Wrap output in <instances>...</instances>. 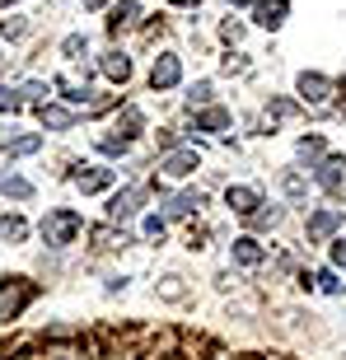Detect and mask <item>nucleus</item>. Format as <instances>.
<instances>
[{
    "label": "nucleus",
    "instance_id": "nucleus-1",
    "mask_svg": "<svg viewBox=\"0 0 346 360\" xmlns=\"http://www.w3.org/2000/svg\"><path fill=\"white\" fill-rule=\"evenodd\" d=\"M33 300V285H28L24 276H10L5 285H0V323H10L24 314V304Z\"/></svg>",
    "mask_w": 346,
    "mask_h": 360
},
{
    "label": "nucleus",
    "instance_id": "nucleus-2",
    "mask_svg": "<svg viewBox=\"0 0 346 360\" xmlns=\"http://www.w3.org/2000/svg\"><path fill=\"white\" fill-rule=\"evenodd\" d=\"M75 234H80V215L75 211H52L47 220H42V239L52 243V248H66Z\"/></svg>",
    "mask_w": 346,
    "mask_h": 360
},
{
    "label": "nucleus",
    "instance_id": "nucleus-3",
    "mask_svg": "<svg viewBox=\"0 0 346 360\" xmlns=\"http://www.w3.org/2000/svg\"><path fill=\"white\" fill-rule=\"evenodd\" d=\"M141 201H146V192H141V187L117 192V197H113V206H108V220H132V215L141 211Z\"/></svg>",
    "mask_w": 346,
    "mask_h": 360
},
{
    "label": "nucleus",
    "instance_id": "nucleus-4",
    "mask_svg": "<svg viewBox=\"0 0 346 360\" xmlns=\"http://www.w3.org/2000/svg\"><path fill=\"white\" fill-rule=\"evenodd\" d=\"M314 178H319V183L328 187L333 197H342V192H346V160H342V155H333V160L323 164V169H319Z\"/></svg>",
    "mask_w": 346,
    "mask_h": 360
},
{
    "label": "nucleus",
    "instance_id": "nucleus-5",
    "mask_svg": "<svg viewBox=\"0 0 346 360\" xmlns=\"http://www.w3.org/2000/svg\"><path fill=\"white\" fill-rule=\"evenodd\" d=\"M178 75H183L178 56H160V61H155V70H150V84H155V89H173V84H178Z\"/></svg>",
    "mask_w": 346,
    "mask_h": 360
},
{
    "label": "nucleus",
    "instance_id": "nucleus-6",
    "mask_svg": "<svg viewBox=\"0 0 346 360\" xmlns=\"http://www.w3.org/2000/svg\"><path fill=\"white\" fill-rule=\"evenodd\" d=\"M160 169L169 178H187L192 169H197V155H192V150H173V155H164V160H160Z\"/></svg>",
    "mask_w": 346,
    "mask_h": 360
},
{
    "label": "nucleus",
    "instance_id": "nucleus-7",
    "mask_svg": "<svg viewBox=\"0 0 346 360\" xmlns=\"http://www.w3.org/2000/svg\"><path fill=\"white\" fill-rule=\"evenodd\" d=\"M337 225H342V211H337V206H328V211H319V215H309V239H328Z\"/></svg>",
    "mask_w": 346,
    "mask_h": 360
},
{
    "label": "nucleus",
    "instance_id": "nucleus-8",
    "mask_svg": "<svg viewBox=\"0 0 346 360\" xmlns=\"http://www.w3.org/2000/svg\"><path fill=\"white\" fill-rule=\"evenodd\" d=\"M328 89H333L328 75H300V98H305V103H323Z\"/></svg>",
    "mask_w": 346,
    "mask_h": 360
},
{
    "label": "nucleus",
    "instance_id": "nucleus-9",
    "mask_svg": "<svg viewBox=\"0 0 346 360\" xmlns=\"http://www.w3.org/2000/svg\"><path fill=\"white\" fill-rule=\"evenodd\" d=\"M286 10H290L286 0H262V5H257V24L262 28H281L286 24Z\"/></svg>",
    "mask_w": 346,
    "mask_h": 360
},
{
    "label": "nucleus",
    "instance_id": "nucleus-10",
    "mask_svg": "<svg viewBox=\"0 0 346 360\" xmlns=\"http://www.w3.org/2000/svg\"><path fill=\"white\" fill-rule=\"evenodd\" d=\"M38 117H42V127H56V131H66L70 122H75V112H70V108H56V103H42V108H38Z\"/></svg>",
    "mask_w": 346,
    "mask_h": 360
},
{
    "label": "nucleus",
    "instance_id": "nucleus-11",
    "mask_svg": "<svg viewBox=\"0 0 346 360\" xmlns=\"http://www.w3.org/2000/svg\"><path fill=\"white\" fill-rule=\"evenodd\" d=\"M257 201H262V197H257V187H229V206H234L239 215H253Z\"/></svg>",
    "mask_w": 346,
    "mask_h": 360
},
{
    "label": "nucleus",
    "instance_id": "nucleus-12",
    "mask_svg": "<svg viewBox=\"0 0 346 360\" xmlns=\"http://www.w3.org/2000/svg\"><path fill=\"white\" fill-rule=\"evenodd\" d=\"M234 262H243V267H257V262H262V248H257V239H234Z\"/></svg>",
    "mask_w": 346,
    "mask_h": 360
},
{
    "label": "nucleus",
    "instance_id": "nucleus-13",
    "mask_svg": "<svg viewBox=\"0 0 346 360\" xmlns=\"http://www.w3.org/2000/svg\"><path fill=\"white\" fill-rule=\"evenodd\" d=\"M0 192H5V197L28 201V197H33V183H24V178H10V174H0Z\"/></svg>",
    "mask_w": 346,
    "mask_h": 360
},
{
    "label": "nucleus",
    "instance_id": "nucleus-14",
    "mask_svg": "<svg viewBox=\"0 0 346 360\" xmlns=\"http://www.w3.org/2000/svg\"><path fill=\"white\" fill-rule=\"evenodd\" d=\"M103 70H108V80H127V75H132V61H127L122 52H108Z\"/></svg>",
    "mask_w": 346,
    "mask_h": 360
},
{
    "label": "nucleus",
    "instance_id": "nucleus-15",
    "mask_svg": "<svg viewBox=\"0 0 346 360\" xmlns=\"http://www.w3.org/2000/svg\"><path fill=\"white\" fill-rule=\"evenodd\" d=\"M197 127H206V131H225L229 112H225V108H211V112H201V117H197Z\"/></svg>",
    "mask_w": 346,
    "mask_h": 360
},
{
    "label": "nucleus",
    "instance_id": "nucleus-16",
    "mask_svg": "<svg viewBox=\"0 0 346 360\" xmlns=\"http://www.w3.org/2000/svg\"><path fill=\"white\" fill-rule=\"evenodd\" d=\"M136 14H141V10H136L132 0H127V5H117V10H113V19H108V28H113V33H117V28H127V24H132Z\"/></svg>",
    "mask_w": 346,
    "mask_h": 360
},
{
    "label": "nucleus",
    "instance_id": "nucleus-17",
    "mask_svg": "<svg viewBox=\"0 0 346 360\" xmlns=\"http://www.w3.org/2000/svg\"><path fill=\"white\" fill-rule=\"evenodd\" d=\"M38 146H42V136H19V141H10L5 150H10V155H33Z\"/></svg>",
    "mask_w": 346,
    "mask_h": 360
},
{
    "label": "nucleus",
    "instance_id": "nucleus-18",
    "mask_svg": "<svg viewBox=\"0 0 346 360\" xmlns=\"http://www.w3.org/2000/svg\"><path fill=\"white\" fill-rule=\"evenodd\" d=\"M108 178H113L108 169H98V174H80V187H84V192H98V187H108Z\"/></svg>",
    "mask_w": 346,
    "mask_h": 360
},
{
    "label": "nucleus",
    "instance_id": "nucleus-19",
    "mask_svg": "<svg viewBox=\"0 0 346 360\" xmlns=\"http://www.w3.org/2000/svg\"><path fill=\"white\" fill-rule=\"evenodd\" d=\"M0 234H5V239H24V220H19V215H5V220H0Z\"/></svg>",
    "mask_w": 346,
    "mask_h": 360
},
{
    "label": "nucleus",
    "instance_id": "nucleus-20",
    "mask_svg": "<svg viewBox=\"0 0 346 360\" xmlns=\"http://www.w3.org/2000/svg\"><path fill=\"white\" fill-rule=\"evenodd\" d=\"M319 155H323V141H319V136L300 141V160H319Z\"/></svg>",
    "mask_w": 346,
    "mask_h": 360
},
{
    "label": "nucleus",
    "instance_id": "nucleus-21",
    "mask_svg": "<svg viewBox=\"0 0 346 360\" xmlns=\"http://www.w3.org/2000/svg\"><path fill=\"white\" fill-rule=\"evenodd\" d=\"M0 108H5V112H19V108H24V98H19V94H10V89H0Z\"/></svg>",
    "mask_w": 346,
    "mask_h": 360
},
{
    "label": "nucleus",
    "instance_id": "nucleus-22",
    "mask_svg": "<svg viewBox=\"0 0 346 360\" xmlns=\"http://www.w3.org/2000/svg\"><path fill=\"white\" fill-rule=\"evenodd\" d=\"M61 52H66V56H80L84 52V38H80V33H70V38L61 42Z\"/></svg>",
    "mask_w": 346,
    "mask_h": 360
},
{
    "label": "nucleus",
    "instance_id": "nucleus-23",
    "mask_svg": "<svg viewBox=\"0 0 346 360\" xmlns=\"http://www.w3.org/2000/svg\"><path fill=\"white\" fill-rule=\"evenodd\" d=\"M333 262H337V267H346V239L333 243Z\"/></svg>",
    "mask_w": 346,
    "mask_h": 360
},
{
    "label": "nucleus",
    "instance_id": "nucleus-24",
    "mask_svg": "<svg viewBox=\"0 0 346 360\" xmlns=\"http://www.w3.org/2000/svg\"><path fill=\"white\" fill-rule=\"evenodd\" d=\"M319 281H323V290H333V295H337V290H342V281H337V276H333V271H323V276H319Z\"/></svg>",
    "mask_w": 346,
    "mask_h": 360
},
{
    "label": "nucleus",
    "instance_id": "nucleus-25",
    "mask_svg": "<svg viewBox=\"0 0 346 360\" xmlns=\"http://www.w3.org/2000/svg\"><path fill=\"white\" fill-rule=\"evenodd\" d=\"M286 192H290V197H300V192H305V183H300L295 174H286Z\"/></svg>",
    "mask_w": 346,
    "mask_h": 360
},
{
    "label": "nucleus",
    "instance_id": "nucleus-26",
    "mask_svg": "<svg viewBox=\"0 0 346 360\" xmlns=\"http://www.w3.org/2000/svg\"><path fill=\"white\" fill-rule=\"evenodd\" d=\"M173 5H197V0H173Z\"/></svg>",
    "mask_w": 346,
    "mask_h": 360
},
{
    "label": "nucleus",
    "instance_id": "nucleus-27",
    "mask_svg": "<svg viewBox=\"0 0 346 360\" xmlns=\"http://www.w3.org/2000/svg\"><path fill=\"white\" fill-rule=\"evenodd\" d=\"M0 5H14V0H0Z\"/></svg>",
    "mask_w": 346,
    "mask_h": 360
},
{
    "label": "nucleus",
    "instance_id": "nucleus-28",
    "mask_svg": "<svg viewBox=\"0 0 346 360\" xmlns=\"http://www.w3.org/2000/svg\"><path fill=\"white\" fill-rule=\"evenodd\" d=\"M234 5H243V0H234Z\"/></svg>",
    "mask_w": 346,
    "mask_h": 360
}]
</instances>
